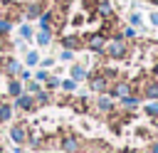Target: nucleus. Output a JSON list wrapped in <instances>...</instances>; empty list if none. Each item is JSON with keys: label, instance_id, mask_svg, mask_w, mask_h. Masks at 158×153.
I'll list each match as a JSON object with an SVG mask.
<instances>
[{"label": "nucleus", "instance_id": "1", "mask_svg": "<svg viewBox=\"0 0 158 153\" xmlns=\"http://www.w3.org/2000/svg\"><path fill=\"white\" fill-rule=\"evenodd\" d=\"M128 52H131V47H128V42L123 39V37H111L109 42H106V49H104V54L109 57V59H126L128 57Z\"/></svg>", "mask_w": 158, "mask_h": 153}, {"label": "nucleus", "instance_id": "2", "mask_svg": "<svg viewBox=\"0 0 158 153\" xmlns=\"http://www.w3.org/2000/svg\"><path fill=\"white\" fill-rule=\"evenodd\" d=\"M106 37L101 35V32H91V35H86V39H84V47L89 49V52H96V54H104V49H106Z\"/></svg>", "mask_w": 158, "mask_h": 153}, {"label": "nucleus", "instance_id": "3", "mask_svg": "<svg viewBox=\"0 0 158 153\" xmlns=\"http://www.w3.org/2000/svg\"><path fill=\"white\" fill-rule=\"evenodd\" d=\"M86 79H89V89L96 91V94H104V91H109V86H111V81H109L101 72H94V74H89Z\"/></svg>", "mask_w": 158, "mask_h": 153}, {"label": "nucleus", "instance_id": "4", "mask_svg": "<svg viewBox=\"0 0 158 153\" xmlns=\"http://www.w3.org/2000/svg\"><path fill=\"white\" fill-rule=\"evenodd\" d=\"M131 94V81H114L111 86H109V96L111 99H123V96H128Z\"/></svg>", "mask_w": 158, "mask_h": 153}, {"label": "nucleus", "instance_id": "5", "mask_svg": "<svg viewBox=\"0 0 158 153\" xmlns=\"http://www.w3.org/2000/svg\"><path fill=\"white\" fill-rule=\"evenodd\" d=\"M94 12L101 17V20H109V17H114L116 12H114V5L109 2V0H99L96 2V7H94Z\"/></svg>", "mask_w": 158, "mask_h": 153}, {"label": "nucleus", "instance_id": "6", "mask_svg": "<svg viewBox=\"0 0 158 153\" xmlns=\"http://www.w3.org/2000/svg\"><path fill=\"white\" fill-rule=\"evenodd\" d=\"M126 25L136 27L138 32H146V20H143V15H141L138 10H131V12H128V17H126Z\"/></svg>", "mask_w": 158, "mask_h": 153}, {"label": "nucleus", "instance_id": "7", "mask_svg": "<svg viewBox=\"0 0 158 153\" xmlns=\"http://www.w3.org/2000/svg\"><path fill=\"white\" fill-rule=\"evenodd\" d=\"M59 44L64 47V49H81V44H84V39L79 37V35H64L62 39H59Z\"/></svg>", "mask_w": 158, "mask_h": 153}, {"label": "nucleus", "instance_id": "8", "mask_svg": "<svg viewBox=\"0 0 158 153\" xmlns=\"http://www.w3.org/2000/svg\"><path fill=\"white\" fill-rule=\"evenodd\" d=\"M62 148H64L67 153H77V151H79V138H77L74 133H64V136H62Z\"/></svg>", "mask_w": 158, "mask_h": 153}, {"label": "nucleus", "instance_id": "9", "mask_svg": "<svg viewBox=\"0 0 158 153\" xmlns=\"http://www.w3.org/2000/svg\"><path fill=\"white\" fill-rule=\"evenodd\" d=\"M96 111H99V114H111V111H114V99L106 96V94H101V96L96 99Z\"/></svg>", "mask_w": 158, "mask_h": 153}, {"label": "nucleus", "instance_id": "10", "mask_svg": "<svg viewBox=\"0 0 158 153\" xmlns=\"http://www.w3.org/2000/svg\"><path fill=\"white\" fill-rule=\"evenodd\" d=\"M15 106L22 109V111H32L35 109V99L30 94H20V96H15Z\"/></svg>", "mask_w": 158, "mask_h": 153}, {"label": "nucleus", "instance_id": "11", "mask_svg": "<svg viewBox=\"0 0 158 153\" xmlns=\"http://www.w3.org/2000/svg\"><path fill=\"white\" fill-rule=\"evenodd\" d=\"M141 101H143L141 96L128 94V96H123V99H121V109H123V111H133V109H138V104H141Z\"/></svg>", "mask_w": 158, "mask_h": 153}, {"label": "nucleus", "instance_id": "12", "mask_svg": "<svg viewBox=\"0 0 158 153\" xmlns=\"http://www.w3.org/2000/svg\"><path fill=\"white\" fill-rule=\"evenodd\" d=\"M10 138H12L15 143H25V141H27V131H25V126H22V123L12 126V128H10Z\"/></svg>", "mask_w": 158, "mask_h": 153}, {"label": "nucleus", "instance_id": "13", "mask_svg": "<svg viewBox=\"0 0 158 153\" xmlns=\"http://www.w3.org/2000/svg\"><path fill=\"white\" fill-rule=\"evenodd\" d=\"M69 74H72V79H74V81H81V79H86V76H89V72H86L81 64H72Z\"/></svg>", "mask_w": 158, "mask_h": 153}, {"label": "nucleus", "instance_id": "14", "mask_svg": "<svg viewBox=\"0 0 158 153\" xmlns=\"http://www.w3.org/2000/svg\"><path fill=\"white\" fill-rule=\"evenodd\" d=\"M44 12V7H42V2H32V5H27V10H25V15L30 17V20H35V17H40Z\"/></svg>", "mask_w": 158, "mask_h": 153}, {"label": "nucleus", "instance_id": "15", "mask_svg": "<svg viewBox=\"0 0 158 153\" xmlns=\"http://www.w3.org/2000/svg\"><path fill=\"white\" fill-rule=\"evenodd\" d=\"M40 30H49L52 32V10H44L40 15Z\"/></svg>", "mask_w": 158, "mask_h": 153}, {"label": "nucleus", "instance_id": "16", "mask_svg": "<svg viewBox=\"0 0 158 153\" xmlns=\"http://www.w3.org/2000/svg\"><path fill=\"white\" fill-rule=\"evenodd\" d=\"M143 114L148 118H158V101H146L143 104Z\"/></svg>", "mask_w": 158, "mask_h": 153}, {"label": "nucleus", "instance_id": "17", "mask_svg": "<svg viewBox=\"0 0 158 153\" xmlns=\"http://www.w3.org/2000/svg\"><path fill=\"white\" fill-rule=\"evenodd\" d=\"M121 37H123L126 42H128V39H136V37H138V30L131 27V25H123V27H121Z\"/></svg>", "mask_w": 158, "mask_h": 153}, {"label": "nucleus", "instance_id": "18", "mask_svg": "<svg viewBox=\"0 0 158 153\" xmlns=\"http://www.w3.org/2000/svg\"><path fill=\"white\" fill-rule=\"evenodd\" d=\"M49 42H52V32H49V30H40V32H37V44H40V47H47Z\"/></svg>", "mask_w": 158, "mask_h": 153}, {"label": "nucleus", "instance_id": "19", "mask_svg": "<svg viewBox=\"0 0 158 153\" xmlns=\"http://www.w3.org/2000/svg\"><path fill=\"white\" fill-rule=\"evenodd\" d=\"M59 89H64V91H67V94H72V91H74V89H77V81H74V79H72V76H69V79H64V81H62V84H59Z\"/></svg>", "mask_w": 158, "mask_h": 153}, {"label": "nucleus", "instance_id": "20", "mask_svg": "<svg viewBox=\"0 0 158 153\" xmlns=\"http://www.w3.org/2000/svg\"><path fill=\"white\" fill-rule=\"evenodd\" d=\"M7 91H10L12 96H20V94H22V84H20L17 79H12V81H10V86H7Z\"/></svg>", "mask_w": 158, "mask_h": 153}, {"label": "nucleus", "instance_id": "21", "mask_svg": "<svg viewBox=\"0 0 158 153\" xmlns=\"http://www.w3.org/2000/svg\"><path fill=\"white\" fill-rule=\"evenodd\" d=\"M35 104L47 106V104H49V94H47V91H37V94H35Z\"/></svg>", "mask_w": 158, "mask_h": 153}, {"label": "nucleus", "instance_id": "22", "mask_svg": "<svg viewBox=\"0 0 158 153\" xmlns=\"http://www.w3.org/2000/svg\"><path fill=\"white\" fill-rule=\"evenodd\" d=\"M5 72H7V74H17V72H20V64H17L15 59H7V62H5Z\"/></svg>", "mask_w": 158, "mask_h": 153}, {"label": "nucleus", "instance_id": "23", "mask_svg": "<svg viewBox=\"0 0 158 153\" xmlns=\"http://www.w3.org/2000/svg\"><path fill=\"white\" fill-rule=\"evenodd\" d=\"M25 62H27V67H35V64H40V54H37V52H27Z\"/></svg>", "mask_w": 158, "mask_h": 153}, {"label": "nucleus", "instance_id": "24", "mask_svg": "<svg viewBox=\"0 0 158 153\" xmlns=\"http://www.w3.org/2000/svg\"><path fill=\"white\" fill-rule=\"evenodd\" d=\"M27 141H30V146H32V148H40V141H42V133H37V131H32Z\"/></svg>", "mask_w": 158, "mask_h": 153}, {"label": "nucleus", "instance_id": "25", "mask_svg": "<svg viewBox=\"0 0 158 153\" xmlns=\"http://www.w3.org/2000/svg\"><path fill=\"white\" fill-rule=\"evenodd\" d=\"M10 27H12V22H10L7 17H0V35H7Z\"/></svg>", "mask_w": 158, "mask_h": 153}, {"label": "nucleus", "instance_id": "26", "mask_svg": "<svg viewBox=\"0 0 158 153\" xmlns=\"http://www.w3.org/2000/svg\"><path fill=\"white\" fill-rule=\"evenodd\" d=\"M148 25L151 27H158V10H151L148 12Z\"/></svg>", "mask_w": 158, "mask_h": 153}, {"label": "nucleus", "instance_id": "27", "mask_svg": "<svg viewBox=\"0 0 158 153\" xmlns=\"http://www.w3.org/2000/svg\"><path fill=\"white\" fill-rule=\"evenodd\" d=\"M20 35H22L25 39H32V27H30V25H22V27H20Z\"/></svg>", "mask_w": 158, "mask_h": 153}, {"label": "nucleus", "instance_id": "28", "mask_svg": "<svg viewBox=\"0 0 158 153\" xmlns=\"http://www.w3.org/2000/svg\"><path fill=\"white\" fill-rule=\"evenodd\" d=\"M12 116V111H10V106H0V121H7Z\"/></svg>", "mask_w": 158, "mask_h": 153}, {"label": "nucleus", "instance_id": "29", "mask_svg": "<svg viewBox=\"0 0 158 153\" xmlns=\"http://www.w3.org/2000/svg\"><path fill=\"white\" fill-rule=\"evenodd\" d=\"M49 79V74H47V69H40L37 74H35V81H47Z\"/></svg>", "mask_w": 158, "mask_h": 153}, {"label": "nucleus", "instance_id": "30", "mask_svg": "<svg viewBox=\"0 0 158 153\" xmlns=\"http://www.w3.org/2000/svg\"><path fill=\"white\" fill-rule=\"evenodd\" d=\"M59 84H62V81H59L57 76H49V79H47V89H59Z\"/></svg>", "mask_w": 158, "mask_h": 153}, {"label": "nucleus", "instance_id": "31", "mask_svg": "<svg viewBox=\"0 0 158 153\" xmlns=\"http://www.w3.org/2000/svg\"><path fill=\"white\" fill-rule=\"evenodd\" d=\"M27 91L37 94V91H40V81H27Z\"/></svg>", "mask_w": 158, "mask_h": 153}, {"label": "nucleus", "instance_id": "32", "mask_svg": "<svg viewBox=\"0 0 158 153\" xmlns=\"http://www.w3.org/2000/svg\"><path fill=\"white\" fill-rule=\"evenodd\" d=\"M146 153H158V138L148 143V148H146Z\"/></svg>", "mask_w": 158, "mask_h": 153}, {"label": "nucleus", "instance_id": "33", "mask_svg": "<svg viewBox=\"0 0 158 153\" xmlns=\"http://www.w3.org/2000/svg\"><path fill=\"white\" fill-rule=\"evenodd\" d=\"M59 59H62V62H72V49H64V52L59 54Z\"/></svg>", "mask_w": 158, "mask_h": 153}, {"label": "nucleus", "instance_id": "34", "mask_svg": "<svg viewBox=\"0 0 158 153\" xmlns=\"http://www.w3.org/2000/svg\"><path fill=\"white\" fill-rule=\"evenodd\" d=\"M52 64H54V59H42V62H40V67H44V69L52 67Z\"/></svg>", "mask_w": 158, "mask_h": 153}, {"label": "nucleus", "instance_id": "35", "mask_svg": "<svg viewBox=\"0 0 158 153\" xmlns=\"http://www.w3.org/2000/svg\"><path fill=\"white\" fill-rule=\"evenodd\" d=\"M151 76H153V79H156V81H158V64H156V67H153V69H151Z\"/></svg>", "mask_w": 158, "mask_h": 153}]
</instances>
